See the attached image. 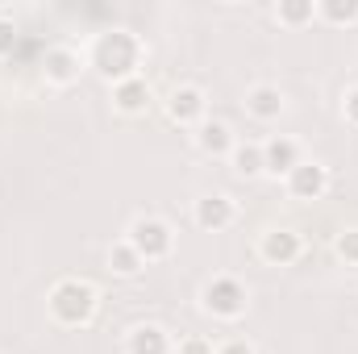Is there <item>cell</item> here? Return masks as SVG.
<instances>
[{
    "label": "cell",
    "mask_w": 358,
    "mask_h": 354,
    "mask_svg": "<svg viewBox=\"0 0 358 354\" xmlns=\"http://www.w3.org/2000/svg\"><path fill=\"white\" fill-rule=\"evenodd\" d=\"M142 59H146L142 38L129 34V29H121V25L96 34V42H92V50H88V67L108 84V88H113V84H125V80H134V76H142Z\"/></svg>",
    "instance_id": "1"
},
{
    "label": "cell",
    "mask_w": 358,
    "mask_h": 354,
    "mask_svg": "<svg viewBox=\"0 0 358 354\" xmlns=\"http://www.w3.org/2000/svg\"><path fill=\"white\" fill-rule=\"evenodd\" d=\"M96 309H100L96 288H92L88 279H76V275L59 279L50 288V296H46V313L63 330H84V325H92L96 321Z\"/></svg>",
    "instance_id": "2"
},
{
    "label": "cell",
    "mask_w": 358,
    "mask_h": 354,
    "mask_svg": "<svg viewBox=\"0 0 358 354\" xmlns=\"http://www.w3.org/2000/svg\"><path fill=\"white\" fill-rule=\"evenodd\" d=\"M200 309L213 317V321H242L246 309H250V288L238 279V275H213L204 288H200Z\"/></svg>",
    "instance_id": "3"
},
{
    "label": "cell",
    "mask_w": 358,
    "mask_h": 354,
    "mask_svg": "<svg viewBox=\"0 0 358 354\" xmlns=\"http://www.w3.org/2000/svg\"><path fill=\"white\" fill-rule=\"evenodd\" d=\"M125 242L142 255V263H163V259H171V250H176V229H171L163 217L142 213V217L129 221Z\"/></svg>",
    "instance_id": "4"
},
{
    "label": "cell",
    "mask_w": 358,
    "mask_h": 354,
    "mask_svg": "<svg viewBox=\"0 0 358 354\" xmlns=\"http://www.w3.org/2000/svg\"><path fill=\"white\" fill-rule=\"evenodd\" d=\"M84 71H88V55H80L71 46H50L42 59V80L50 88H71V84H80Z\"/></svg>",
    "instance_id": "5"
},
{
    "label": "cell",
    "mask_w": 358,
    "mask_h": 354,
    "mask_svg": "<svg viewBox=\"0 0 358 354\" xmlns=\"http://www.w3.org/2000/svg\"><path fill=\"white\" fill-rule=\"evenodd\" d=\"M192 221H196V229H204V234H221V229H229V225L238 221V200L225 196V192H204V196L192 204Z\"/></svg>",
    "instance_id": "6"
},
{
    "label": "cell",
    "mask_w": 358,
    "mask_h": 354,
    "mask_svg": "<svg viewBox=\"0 0 358 354\" xmlns=\"http://www.w3.org/2000/svg\"><path fill=\"white\" fill-rule=\"evenodd\" d=\"M167 117L176 125H183V129H196L200 121H208V96H204V88L200 84H179V88H171V96H167Z\"/></svg>",
    "instance_id": "7"
},
{
    "label": "cell",
    "mask_w": 358,
    "mask_h": 354,
    "mask_svg": "<svg viewBox=\"0 0 358 354\" xmlns=\"http://www.w3.org/2000/svg\"><path fill=\"white\" fill-rule=\"evenodd\" d=\"M300 255H304V238L287 225H275L259 238V259L267 267H292Z\"/></svg>",
    "instance_id": "8"
},
{
    "label": "cell",
    "mask_w": 358,
    "mask_h": 354,
    "mask_svg": "<svg viewBox=\"0 0 358 354\" xmlns=\"http://www.w3.org/2000/svg\"><path fill=\"white\" fill-rule=\"evenodd\" d=\"M304 163V155H300V142L296 138H287V134H275L263 142V176L271 179H287L296 167Z\"/></svg>",
    "instance_id": "9"
},
{
    "label": "cell",
    "mask_w": 358,
    "mask_h": 354,
    "mask_svg": "<svg viewBox=\"0 0 358 354\" xmlns=\"http://www.w3.org/2000/svg\"><path fill=\"white\" fill-rule=\"evenodd\" d=\"M283 183H287V196H292V200H321V196L329 192L334 179H329V167H325V163L304 159L292 176L283 179Z\"/></svg>",
    "instance_id": "10"
},
{
    "label": "cell",
    "mask_w": 358,
    "mask_h": 354,
    "mask_svg": "<svg viewBox=\"0 0 358 354\" xmlns=\"http://www.w3.org/2000/svg\"><path fill=\"white\" fill-rule=\"evenodd\" d=\"M192 142H196V150H200L204 159H229V150L238 146V134H234L225 121L208 117V121H200V125L192 129Z\"/></svg>",
    "instance_id": "11"
},
{
    "label": "cell",
    "mask_w": 358,
    "mask_h": 354,
    "mask_svg": "<svg viewBox=\"0 0 358 354\" xmlns=\"http://www.w3.org/2000/svg\"><path fill=\"white\" fill-rule=\"evenodd\" d=\"M125 354H176V338L159 321H138L125 334Z\"/></svg>",
    "instance_id": "12"
},
{
    "label": "cell",
    "mask_w": 358,
    "mask_h": 354,
    "mask_svg": "<svg viewBox=\"0 0 358 354\" xmlns=\"http://www.w3.org/2000/svg\"><path fill=\"white\" fill-rule=\"evenodd\" d=\"M246 117H255L259 125H271V121H279L283 113H287V96L283 88H275V84H255V88H246Z\"/></svg>",
    "instance_id": "13"
},
{
    "label": "cell",
    "mask_w": 358,
    "mask_h": 354,
    "mask_svg": "<svg viewBox=\"0 0 358 354\" xmlns=\"http://www.w3.org/2000/svg\"><path fill=\"white\" fill-rule=\"evenodd\" d=\"M150 104H155V92L142 76H134L125 84H113V108L121 117H142V113H150Z\"/></svg>",
    "instance_id": "14"
},
{
    "label": "cell",
    "mask_w": 358,
    "mask_h": 354,
    "mask_svg": "<svg viewBox=\"0 0 358 354\" xmlns=\"http://www.w3.org/2000/svg\"><path fill=\"white\" fill-rule=\"evenodd\" d=\"M225 163L234 167L238 179H263V142H242L238 138V146L229 150Z\"/></svg>",
    "instance_id": "15"
},
{
    "label": "cell",
    "mask_w": 358,
    "mask_h": 354,
    "mask_svg": "<svg viewBox=\"0 0 358 354\" xmlns=\"http://www.w3.org/2000/svg\"><path fill=\"white\" fill-rule=\"evenodd\" d=\"M108 271H113L117 279H138V275L146 271V263H142V255H138L125 238H117V242L108 246Z\"/></svg>",
    "instance_id": "16"
},
{
    "label": "cell",
    "mask_w": 358,
    "mask_h": 354,
    "mask_svg": "<svg viewBox=\"0 0 358 354\" xmlns=\"http://www.w3.org/2000/svg\"><path fill=\"white\" fill-rule=\"evenodd\" d=\"M275 21L283 29H304L317 21V0H279L275 4Z\"/></svg>",
    "instance_id": "17"
},
{
    "label": "cell",
    "mask_w": 358,
    "mask_h": 354,
    "mask_svg": "<svg viewBox=\"0 0 358 354\" xmlns=\"http://www.w3.org/2000/svg\"><path fill=\"white\" fill-rule=\"evenodd\" d=\"M317 21L334 29H350L358 25V0H317Z\"/></svg>",
    "instance_id": "18"
},
{
    "label": "cell",
    "mask_w": 358,
    "mask_h": 354,
    "mask_svg": "<svg viewBox=\"0 0 358 354\" xmlns=\"http://www.w3.org/2000/svg\"><path fill=\"white\" fill-rule=\"evenodd\" d=\"M334 255H338L346 267H358V225L342 229V234L334 238Z\"/></svg>",
    "instance_id": "19"
},
{
    "label": "cell",
    "mask_w": 358,
    "mask_h": 354,
    "mask_svg": "<svg viewBox=\"0 0 358 354\" xmlns=\"http://www.w3.org/2000/svg\"><path fill=\"white\" fill-rule=\"evenodd\" d=\"M176 354H217V351H213V342H208V338L187 334V338H179V342H176Z\"/></svg>",
    "instance_id": "20"
},
{
    "label": "cell",
    "mask_w": 358,
    "mask_h": 354,
    "mask_svg": "<svg viewBox=\"0 0 358 354\" xmlns=\"http://www.w3.org/2000/svg\"><path fill=\"white\" fill-rule=\"evenodd\" d=\"M13 46H17V25H13V17L0 13V59H8Z\"/></svg>",
    "instance_id": "21"
},
{
    "label": "cell",
    "mask_w": 358,
    "mask_h": 354,
    "mask_svg": "<svg viewBox=\"0 0 358 354\" xmlns=\"http://www.w3.org/2000/svg\"><path fill=\"white\" fill-rule=\"evenodd\" d=\"M342 117H346L350 129H358V84L346 88V96H342Z\"/></svg>",
    "instance_id": "22"
},
{
    "label": "cell",
    "mask_w": 358,
    "mask_h": 354,
    "mask_svg": "<svg viewBox=\"0 0 358 354\" xmlns=\"http://www.w3.org/2000/svg\"><path fill=\"white\" fill-rule=\"evenodd\" d=\"M217 354H259V351H255V342H250V338H229V342H221V346H217Z\"/></svg>",
    "instance_id": "23"
}]
</instances>
